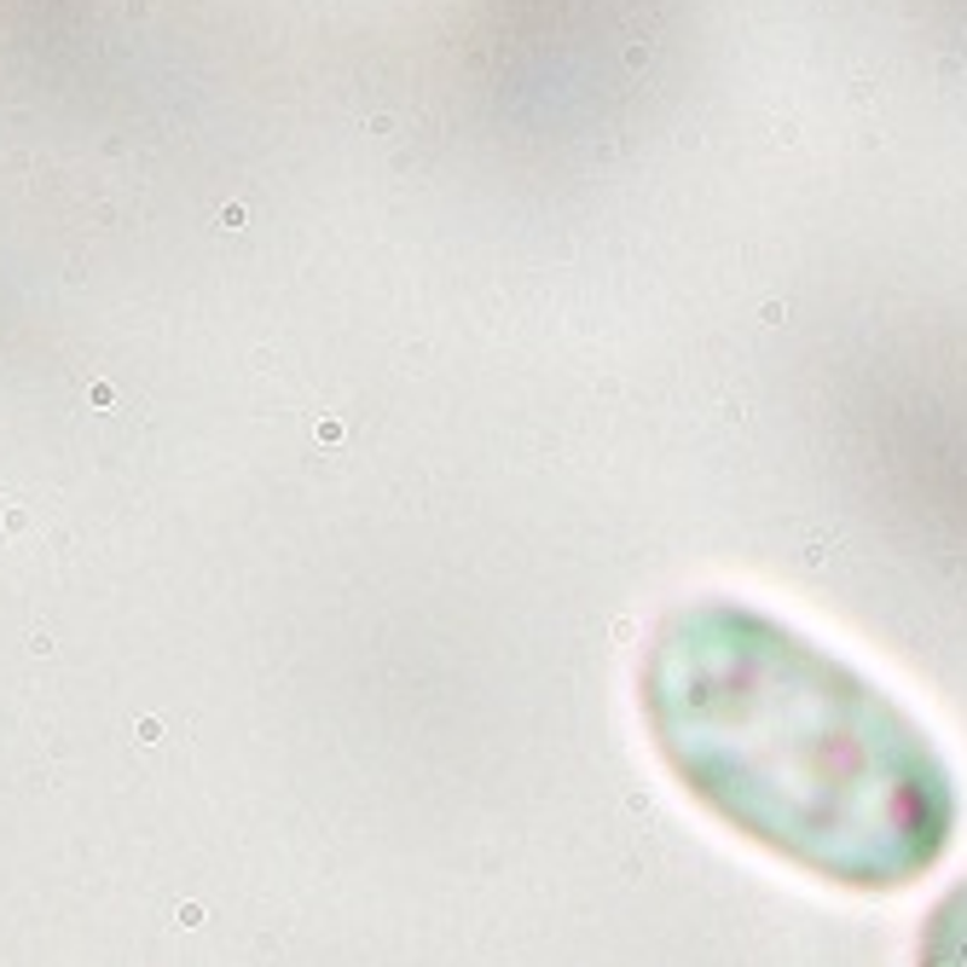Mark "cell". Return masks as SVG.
<instances>
[{
    "instance_id": "cell-1",
    "label": "cell",
    "mask_w": 967,
    "mask_h": 967,
    "mask_svg": "<svg viewBox=\"0 0 967 967\" xmlns=\"http://www.w3.org/2000/svg\"><path fill=\"white\" fill-rule=\"evenodd\" d=\"M638 707L683 794L811 881L898 893L956 840V771L927 724L742 597L678 603L655 626Z\"/></svg>"
},
{
    "instance_id": "cell-2",
    "label": "cell",
    "mask_w": 967,
    "mask_h": 967,
    "mask_svg": "<svg viewBox=\"0 0 967 967\" xmlns=\"http://www.w3.org/2000/svg\"><path fill=\"white\" fill-rule=\"evenodd\" d=\"M915 967H967V875L927 909Z\"/></svg>"
}]
</instances>
